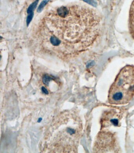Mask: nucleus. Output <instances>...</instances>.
I'll return each mask as SVG.
<instances>
[{"instance_id":"8","label":"nucleus","mask_w":134,"mask_h":153,"mask_svg":"<svg viewBox=\"0 0 134 153\" xmlns=\"http://www.w3.org/2000/svg\"><path fill=\"white\" fill-rule=\"evenodd\" d=\"M50 1V0H43V1H42L40 4L39 7H38V10H37L38 12H39V13L41 12L44 7Z\"/></svg>"},{"instance_id":"11","label":"nucleus","mask_w":134,"mask_h":153,"mask_svg":"<svg viewBox=\"0 0 134 153\" xmlns=\"http://www.w3.org/2000/svg\"><path fill=\"white\" fill-rule=\"evenodd\" d=\"M42 120V118H39V119H38V123H40L41 122V121Z\"/></svg>"},{"instance_id":"1","label":"nucleus","mask_w":134,"mask_h":153,"mask_svg":"<svg viewBox=\"0 0 134 153\" xmlns=\"http://www.w3.org/2000/svg\"><path fill=\"white\" fill-rule=\"evenodd\" d=\"M101 19L86 6L61 7L48 12L39 28V38L46 50L60 57L86 50L98 37Z\"/></svg>"},{"instance_id":"2","label":"nucleus","mask_w":134,"mask_h":153,"mask_svg":"<svg viewBox=\"0 0 134 153\" xmlns=\"http://www.w3.org/2000/svg\"><path fill=\"white\" fill-rule=\"evenodd\" d=\"M134 96V66L128 65L120 70L109 90V103L127 104Z\"/></svg>"},{"instance_id":"6","label":"nucleus","mask_w":134,"mask_h":153,"mask_svg":"<svg viewBox=\"0 0 134 153\" xmlns=\"http://www.w3.org/2000/svg\"><path fill=\"white\" fill-rule=\"evenodd\" d=\"M39 1V0H36L29 6L27 10V13L28 15H34L33 11L35 9L36 7H37Z\"/></svg>"},{"instance_id":"10","label":"nucleus","mask_w":134,"mask_h":153,"mask_svg":"<svg viewBox=\"0 0 134 153\" xmlns=\"http://www.w3.org/2000/svg\"><path fill=\"white\" fill-rule=\"evenodd\" d=\"M41 91L44 94H49V92H48L47 89L45 87H42L41 88Z\"/></svg>"},{"instance_id":"5","label":"nucleus","mask_w":134,"mask_h":153,"mask_svg":"<svg viewBox=\"0 0 134 153\" xmlns=\"http://www.w3.org/2000/svg\"><path fill=\"white\" fill-rule=\"evenodd\" d=\"M129 29L130 35L134 39V0L130 7L129 13Z\"/></svg>"},{"instance_id":"3","label":"nucleus","mask_w":134,"mask_h":153,"mask_svg":"<svg viewBox=\"0 0 134 153\" xmlns=\"http://www.w3.org/2000/svg\"><path fill=\"white\" fill-rule=\"evenodd\" d=\"M118 143L115 134L111 132L101 130L97 136L94 151L96 153L119 152Z\"/></svg>"},{"instance_id":"7","label":"nucleus","mask_w":134,"mask_h":153,"mask_svg":"<svg viewBox=\"0 0 134 153\" xmlns=\"http://www.w3.org/2000/svg\"><path fill=\"white\" fill-rule=\"evenodd\" d=\"M55 77L53 76L48 75V74H45L42 78V81L43 84L46 85H48L49 84L50 82L51 81L54 80L55 79Z\"/></svg>"},{"instance_id":"4","label":"nucleus","mask_w":134,"mask_h":153,"mask_svg":"<svg viewBox=\"0 0 134 153\" xmlns=\"http://www.w3.org/2000/svg\"><path fill=\"white\" fill-rule=\"evenodd\" d=\"M122 117V115L115 109L105 111L101 119V129L114 126H118L119 121Z\"/></svg>"},{"instance_id":"9","label":"nucleus","mask_w":134,"mask_h":153,"mask_svg":"<svg viewBox=\"0 0 134 153\" xmlns=\"http://www.w3.org/2000/svg\"><path fill=\"white\" fill-rule=\"evenodd\" d=\"M67 132L71 135L75 134L76 132L75 130L74 129L70 128H68L67 129Z\"/></svg>"}]
</instances>
